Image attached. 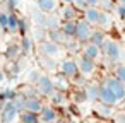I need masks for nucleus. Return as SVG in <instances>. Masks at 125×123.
I'll return each instance as SVG.
<instances>
[{
  "label": "nucleus",
  "instance_id": "obj_38",
  "mask_svg": "<svg viewBox=\"0 0 125 123\" xmlns=\"http://www.w3.org/2000/svg\"><path fill=\"white\" fill-rule=\"evenodd\" d=\"M2 94V97L5 99V101H12L16 96H17V91H12V89H5V91H2L0 92Z\"/></svg>",
  "mask_w": 125,
  "mask_h": 123
},
{
  "label": "nucleus",
  "instance_id": "obj_35",
  "mask_svg": "<svg viewBox=\"0 0 125 123\" xmlns=\"http://www.w3.org/2000/svg\"><path fill=\"white\" fill-rule=\"evenodd\" d=\"M40 77H41V72H40V70H31V72L28 74V85H34Z\"/></svg>",
  "mask_w": 125,
  "mask_h": 123
},
{
  "label": "nucleus",
  "instance_id": "obj_23",
  "mask_svg": "<svg viewBox=\"0 0 125 123\" xmlns=\"http://www.w3.org/2000/svg\"><path fill=\"white\" fill-rule=\"evenodd\" d=\"M104 39H106L104 31H101V29H93V34H91V38H89V43H91V45L101 48V45L104 43Z\"/></svg>",
  "mask_w": 125,
  "mask_h": 123
},
{
  "label": "nucleus",
  "instance_id": "obj_22",
  "mask_svg": "<svg viewBox=\"0 0 125 123\" xmlns=\"http://www.w3.org/2000/svg\"><path fill=\"white\" fill-rule=\"evenodd\" d=\"M19 55H21V48L17 43H10L7 48H5V58L9 62H16L19 60Z\"/></svg>",
  "mask_w": 125,
  "mask_h": 123
},
{
  "label": "nucleus",
  "instance_id": "obj_2",
  "mask_svg": "<svg viewBox=\"0 0 125 123\" xmlns=\"http://www.w3.org/2000/svg\"><path fill=\"white\" fill-rule=\"evenodd\" d=\"M38 53L57 60V58H60L63 55V46L62 45H57V43H53L50 39H45V41H40L38 43Z\"/></svg>",
  "mask_w": 125,
  "mask_h": 123
},
{
  "label": "nucleus",
  "instance_id": "obj_49",
  "mask_svg": "<svg viewBox=\"0 0 125 123\" xmlns=\"http://www.w3.org/2000/svg\"><path fill=\"white\" fill-rule=\"evenodd\" d=\"M65 123H77L75 120H65Z\"/></svg>",
  "mask_w": 125,
  "mask_h": 123
},
{
  "label": "nucleus",
  "instance_id": "obj_41",
  "mask_svg": "<svg viewBox=\"0 0 125 123\" xmlns=\"http://www.w3.org/2000/svg\"><path fill=\"white\" fill-rule=\"evenodd\" d=\"M115 12H116V16H118L120 19H123V21H125V5H120V4H116V7H115Z\"/></svg>",
  "mask_w": 125,
  "mask_h": 123
},
{
  "label": "nucleus",
  "instance_id": "obj_29",
  "mask_svg": "<svg viewBox=\"0 0 125 123\" xmlns=\"http://www.w3.org/2000/svg\"><path fill=\"white\" fill-rule=\"evenodd\" d=\"M19 72H21V65H19V60H16V62H9V63H7V68H5V75L9 74L10 77H17V75H19Z\"/></svg>",
  "mask_w": 125,
  "mask_h": 123
},
{
  "label": "nucleus",
  "instance_id": "obj_37",
  "mask_svg": "<svg viewBox=\"0 0 125 123\" xmlns=\"http://www.w3.org/2000/svg\"><path fill=\"white\" fill-rule=\"evenodd\" d=\"M29 31V24H28V21L26 19H19V26H17V33L19 34H22V36H26V33Z\"/></svg>",
  "mask_w": 125,
  "mask_h": 123
},
{
  "label": "nucleus",
  "instance_id": "obj_12",
  "mask_svg": "<svg viewBox=\"0 0 125 123\" xmlns=\"http://www.w3.org/2000/svg\"><path fill=\"white\" fill-rule=\"evenodd\" d=\"M43 108V101L40 96H29L26 97V103H24V111H29V113H34L38 114Z\"/></svg>",
  "mask_w": 125,
  "mask_h": 123
},
{
  "label": "nucleus",
  "instance_id": "obj_21",
  "mask_svg": "<svg viewBox=\"0 0 125 123\" xmlns=\"http://www.w3.org/2000/svg\"><path fill=\"white\" fill-rule=\"evenodd\" d=\"M46 39H50V41H53V43H57V45H65V36L62 34V31L60 29H48L46 31Z\"/></svg>",
  "mask_w": 125,
  "mask_h": 123
},
{
  "label": "nucleus",
  "instance_id": "obj_31",
  "mask_svg": "<svg viewBox=\"0 0 125 123\" xmlns=\"http://www.w3.org/2000/svg\"><path fill=\"white\" fill-rule=\"evenodd\" d=\"M24 103H26V96H22L21 92H17V96L12 99V104L17 108V111L21 113V111H24Z\"/></svg>",
  "mask_w": 125,
  "mask_h": 123
},
{
  "label": "nucleus",
  "instance_id": "obj_11",
  "mask_svg": "<svg viewBox=\"0 0 125 123\" xmlns=\"http://www.w3.org/2000/svg\"><path fill=\"white\" fill-rule=\"evenodd\" d=\"M98 101L99 103H103V104H106V106H111V108H115V106H118L120 104V101L106 89V87H99V96H98Z\"/></svg>",
  "mask_w": 125,
  "mask_h": 123
},
{
  "label": "nucleus",
  "instance_id": "obj_46",
  "mask_svg": "<svg viewBox=\"0 0 125 123\" xmlns=\"http://www.w3.org/2000/svg\"><path fill=\"white\" fill-rule=\"evenodd\" d=\"M5 103H7V101H5V99L2 97V94H0V111H2V109H4V106H5Z\"/></svg>",
  "mask_w": 125,
  "mask_h": 123
},
{
  "label": "nucleus",
  "instance_id": "obj_18",
  "mask_svg": "<svg viewBox=\"0 0 125 123\" xmlns=\"http://www.w3.org/2000/svg\"><path fill=\"white\" fill-rule=\"evenodd\" d=\"M58 29L62 31L65 39H74V36H75V21H63Z\"/></svg>",
  "mask_w": 125,
  "mask_h": 123
},
{
  "label": "nucleus",
  "instance_id": "obj_44",
  "mask_svg": "<svg viewBox=\"0 0 125 123\" xmlns=\"http://www.w3.org/2000/svg\"><path fill=\"white\" fill-rule=\"evenodd\" d=\"M5 77H7V75H5V70L0 67V84H4V82H5Z\"/></svg>",
  "mask_w": 125,
  "mask_h": 123
},
{
  "label": "nucleus",
  "instance_id": "obj_47",
  "mask_svg": "<svg viewBox=\"0 0 125 123\" xmlns=\"http://www.w3.org/2000/svg\"><path fill=\"white\" fill-rule=\"evenodd\" d=\"M58 2H62L63 5H72V2H74V0H58Z\"/></svg>",
  "mask_w": 125,
  "mask_h": 123
},
{
  "label": "nucleus",
  "instance_id": "obj_45",
  "mask_svg": "<svg viewBox=\"0 0 125 123\" xmlns=\"http://www.w3.org/2000/svg\"><path fill=\"white\" fill-rule=\"evenodd\" d=\"M86 2H87L89 7H98L99 5V0H86Z\"/></svg>",
  "mask_w": 125,
  "mask_h": 123
},
{
  "label": "nucleus",
  "instance_id": "obj_9",
  "mask_svg": "<svg viewBox=\"0 0 125 123\" xmlns=\"http://www.w3.org/2000/svg\"><path fill=\"white\" fill-rule=\"evenodd\" d=\"M19 116V111L17 108L12 104V101H7L4 109L0 111V120H2V123H14Z\"/></svg>",
  "mask_w": 125,
  "mask_h": 123
},
{
  "label": "nucleus",
  "instance_id": "obj_24",
  "mask_svg": "<svg viewBox=\"0 0 125 123\" xmlns=\"http://www.w3.org/2000/svg\"><path fill=\"white\" fill-rule=\"evenodd\" d=\"M96 26H99V29L101 31H104V29H110L111 28V14L110 12H99V19H98V24Z\"/></svg>",
  "mask_w": 125,
  "mask_h": 123
},
{
  "label": "nucleus",
  "instance_id": "obj_43",
  "mask_svg": "<svg viewBox=\"0 0 125 123\" xmlns=\"http://www.w3.org/2000/svg\"><path fill=\"white\" fill-rule=\"evenodd\" d=\"M7 5H9V9H16L17 7V0H7Z\"/></svg>",
  "mask_w": 125,
  "mask_h": 123
},
{
  "label": "nucleus",
  "instance_id": "obj_30",
  "mask_svg": "<svg viewBox=\"0 0 125 123\" xmlns=\"http://www.w3.org/2000/svg\"><path fill=\"white\" fill-rule=\"evenodd\" d=\"M81 43L74 38V39H67L65 41V45H63V48L67 50V51H75V53H81Z\"/></svg>",
  "mask_w": 125,
  "mask_h": 123
},
{
  "label": "nucleus",
  "instance_id": "obj_16",
  "mask_svg": "<svg viewBox=\"0 0 125 123\" xmlns=\"http://www.w3.org/2000/svg\"><path fill=\"white\" fill-rule=\"evenodd\" d=\"M99 9L98 7H87L86 10H82V19L91 24V26H96L98 24V19H99Z\"/></svg>",
  "mask_w": 125,
  "mask_h": 123
},
{
  "label": "nucleus",
  "instance_id": "obj_40",
  "mask_svg": "<svg viewBox=\"0 0 125 123\" xmlns=\"http://www.w3.org/2000/svg\"><path fill=\"white\" fill-rule=\"evenodd\" d=\"M7 21H9V12H0V28L4 31L7 29Z\"/></svg>",
  "mask_w": 125,
  "mask_h": 123
},
{
  "label": "nucleus",
  "instance_id": "obj_48",
  "mask_svg": "<svg viewBox=\"0 0 125 123\" xmlns=\"http://www.w3.org/2000/svg\"><path fill=\"white\" fill-rule=\"evenodd\" d=\"M116 4H120V5H125V0H115Z\"/></svg>",
  "mask_w": 125,
  "mask_h": 123
},
{
  "label": "nucleus",
  "instance_id": "obj_33",
  "mask_svg": "<svg viewBox=\"0 0 125 123\" xmlns=\"http://www.w3.org/2000/svg\"><path fill=\"white\" fill-rule=\"evenodd\" d=\"M113 77H115V79H118L122 84H125V63H123V65H116V67H115Z\"/></svg>",
  "mask_w": 125,
  "mask_h": 123
},
{
  "label": "nucleus",
  "instance_id": "obj_32",
  "mask_svg": "<svg viewBox=\"0 0 125 123\" xmlns=\"http://www.w3.org/2000/svg\"><path fill=\"white\" fill-rule=\"evenodd\" d=\"M72 99H74V103H77V104L87 103V97H86V92H84V89L74 91V94H72Z\"/></svg>",
  "mask_w": 125,
  "mask_h": 123
},
{
  "label": "nucleus",
  "instance_id": "obj_17",
  "mask_svg": "<svg viewBox=\"0 0 125 123\" xmlns=\"http://www.w3.org/2000/svg\"><path fill=\"white\" fill-rule=\"evenodd\" d=\"M38 63L41 68H45L46 72H55L58 70V62L50 58V57H45V55H38Z\"/></svg>",
  "mask_w": 125,
  "mask_h": 123
},
{
  "label": "nucleus",
  "instance_id": "obj_28",
  "mask_svg": "<svg viewBox=\"0 0 125 123\" xmlns=\"http://www.w3.org/2000/svg\"><path fill=\"white\" fill-rule=\"evenodd\" d=\"M17 26H19V17L14 12H9V21H7V33H17Z\"/></svg>",
  "mask_w": 125,
  "mask_h": 123
},
{
  "label": "nucleus",
  "instance_id": "obj_15",
  "mask_svg": "<svg viewBox=\"0 0 125 123\" xmlns=\"http://www.w3.org/2000/svg\"><path fill=\"white\" fill-rule=\"evenodd\" d=\"M77 14L79 10H75L74 5H62V9H58V17L62 21H77Z\"/></svg>",
  "mask_w": 125,
  "mask_h": 123
},
{
  "label": "nucleus",
  "instance_id": "obj_13",
  "mask_svg": "<svg viewBox=\"0 0 125 123\" xmlns=\"http://www.w3.org/2000/svg\"><path fill=\"white\" fill-rule=\"evenodd\" d=\"M36 5H38L40 12H43V14H53V12L58 10L60 2H58V0H36Z\"/></svg>",
  "mask_w": 125,
  "mask_h": 123
},
{
  "label": "nucleus",
  "instance_id": "obj_4",
  "mask_svg": "<svg viewBox=\"0 0 125 123\" xmlns=\"http://www.w3.org/2000/svg\"><path fill=\"white\" fill-rule=\"evenodd\" d=\"M58 68H60V74L69 80H75L79 77V68H77L75 58H63L60 62Z\"/></svg>",
  "mask_w": 125,
  "mask_h": 123
},
{
  "label": "nucleus",
  "instance_id": "obj_34",
  "mask_svg": "<svg viewBox=\"0 0 125 123\" xmlns=\"http://www.w3.org/2000/svg\"><path fill=\"white\" fill-rule=\"evenodd\" d=\"M98 9L103 12H110L111 9H115V0H99Z\"/></svg>",
  "mask_w": 125,
  "mask_h": 123
},
{
  "label": "nucleus",
  "instance_id": "obj_50",
  "mask_svg": "<svg viewBox=\"0 0 125 123\" xmlns=\"http://www.w3.org/2000/svg\"><path fill=\"white\" fill-rule=\"evenodd\" d=\"M55 123H65V120H62V118H58V120H57Z\"/></svg>",
  "mask_w": 125,
  "mask_h": 123
},
{
  "label": "nucleus",
  "instance_id": "obj_19",
  "mask_svg": "<svg viewBox=\"0 0 125 123\" xmlns=\"http://www.w3.org/2000/svg\"><path fill=\"white\" fill-rule=\"evenodd\" d=\"M99 87H101V84H98V82H89V84L86 85L84 92H86L87 101H98V96H99Z\"/></svg>",
  "mask_w": 125,
  "mask_h": 123
},
{
  "label": "nucleus",
  "instance_id": "obj_25",
  "mask_svg": "<svg viewBox=\"0 0 125 123\" xmlns=\"http://www.w3.org/2000/svg\"><path fill=\"white\" fill-rule=\"evenodd\" d=\"M50 99H52V106H53V108H57V106H65V104H67V94H65V92L55 91V92L50 96Z\"/></svg>",
  "mask_w": 125,
  "mask_h": 123
},
{
  "label": "nucleus",
  "instance_id": "obj_10",
  "mask_svg": "<svg viewBox=\"0 0 125 123\" xmlns=\"http://www.w3.org/2000/svg\"><path fill=\"white\" fill-rule=\"evenodd\" d=\"M81 55L86 57V58H89V60H93L94 63L103 57V55H101V48L91 45L89 41H87V43H82V46H81Z\"/></svg>",
  "mask_w": 125,
  "mask_h": 123
},
{
  "label": "nucleus",
  "instance_id": "obj_7",
  "mask_svg": "<svg viewBox=\"0 0 125 123\" xmlns=\"http://www.w3.org/2000/svg\"><path fill=\"white\" fill-rule=\"evenodd\" d=\"M75 63H77V68H79V75H82V77H86V79L91 77V75L96 72V63H94L93 60L82 57V55H79V57L75 58Z\"/></svg>",
  "mask_w": 125,
  "mask_h": 123
},
{
  "label": "nucleus",
  "instance_id": "obj_3",
  "mask_svg": "<svg viewBox=\"0 0 125 123\" xmlns=\"http://www.w3.org/2000/svg\"><path fill=\"white\" fill-rule=\"evenodd\" d=\"M103 87H106L120 103H123V99H125V84H122L118 79H115L113 75H108L104 80H103V84H101Z\"/></svg>",
  "mask_w": 125,
  "mask_h": 123
},
{
  "label": "nucleus",
  "instance_id": "obj_36",
  "mask_svg": "<svg viewBox=\"0 0 125 123\" xmlns=\"http://www.w3.org/2000/svg\"><path fill=\"white\" fill-rule=\"evenodd\" d=\"M34 39H36V41H45V39H46V29L36 26V28H34Z\"/></svg>",
  "mask_w": 125,
  "mask_h": 123
},
{
  "label": "nucleus",
  "instance_id": "obj_20",
  "mask_svg": "<svg viewBox=\"0 0 125 123\" xmlns=\"http://www.w3.org/2000/svg\"><path fill=\"white\" fill-rule=\"evenodd\" d=\"M53 80V85H55V91H58V92H67L69 89H70V82H69V79H65L62 74H58L55 79H52Z\"/></svg>",
  "mask_w": 125,
  "mask_h": 123
},
{
  "label": "nucleus",
  "instance_id": "obj_14",
  "mask_svg": "<svg viewBox=\"0 0 125 123\" xmlns=\"http://www.w3.org/2000/svg\"><path fill=\"white\" fill-rule=\"evenodd\" d=\"M94 114L99 116L101 120H108V118H113L115 109H113L111 106H106V104H103V103L98 101V103L94 104Z\"/></svg>",
  "mask_w": 125,
  "mask_h": 123
},
{
  "label": "nucleus",
  "instance_id": "obj_51",
  "mask_svg": "<svg viewBox=\"0 0 125 123\" xmlns=\"http://www.w3.org/2000/svg\"><path fill=\"white\" fill-rule=\"evenodd\" d=\"M40 123H41V121H40Z\"/></svg>",
  "mask_w": 125,
  "mask_h": 123
},
{
  "label": "nucleus",
  "instance_id": "obj_39",
  "mask_svg": "<svg viewBox=\"0 0 125 123\" xmlns=\"http://www.w3.org/2000/svg\"><path fill=\"white\" fill-rule=\"evenodd\" d=\"M72 5H74V9H75V10H86V9L89 7L86 0H74Z\"/></svg>",
  "mask_w": 125,
  "mask_h": 123
},
{
  "label": "nucleus",
  "instance_id": "obj_5",
  "mask_svg": "<svg viewBox=\"0 0 125 123\" xmlns=\"http://www.w3.org/2000/svg\"><path fill=\"white\" fill-rule=\"evenodd\" d=\"M34 87H36V92L40 94V96H52L53 92H55V85H53V80H52V77L48 75V74H41V77L38 79V82L34 84Z\"/></svg>",
  "mask_w": 125,
  "mask_h": 123
},
{
  "label": "nucleus",
  "instance_id": "obj_26",
  "mask_svg": "<svg viewBox=\"0 0 125 123\" xmlns=\"http://www.w3.org/2000/svg\"><path fill=\"white\" fill-rule=\"evenodd\" d=\"M19 48H21V55H29V53L33 51V48H34V43H33L31 38L22 36V39H21V43H19Z\"/></svg>",
  "mask_w": 125,
  "mask_h": 123
},
{
  "label": "nucleus",
  "instance_id": "obj_1",
  "mask_svg": "<svg viewBox=\"0 0 125 123\" xmlns=\"http://www.w3.org/2000/svg\"><path fill=\"white\" fill-rule=\"evenodd\" d=\"M101 55L108 58V62L111 63H118L120 58H122V51H120V45L116 39H111V38H106L104 43L101 45Z\"/></svg>",
  "mask_w": 125,
  "mask_h": 123
},
{
  "label": "nucleus",
  "instance_id": "obj_8",
  "mask_svg": "<svg viewBox=\"0 0 125 123\" xmlns=\"http://www.w3.org/2000/svg\"><path fill=\"white\" fill-rule=\"evenodd\" d=\"M38 118H40L41 123H55V121L60 118V114H58L57 108H53L52 104H48V106L43 104L41 111L38 113Z\"/></svg>",
  "mask_w": 125,
  "mask_h": 123
},
{
  "label": "nucleus",
  "instance_id": "obj_6",
  "mask_svg": "<svg viewBox=\"0 0 125 123\" xmlns=\"http://www.w3.org/2000/svg\"><path fill=\"white\" fill-rule=\"evenodd\" d=\"M91 34H93V26L87 24L84 19H77L75 21V36L74 38L82 45V43H87L89 41Z\"/></svg>",
  "mask_w": 125,
  "mask_h": 123
},
{
  "label": "nucleus",
  "instance_id": "obj_42",
  "mask_svg": "<svg viewBox=\"0 0 125 123\" xmlns=\"http://www.w3.org/2000/svg\"><path fill=\"white\" fill-rule=\"evenodd\" d=\"M113 118H115V123H125V111H122V113H115Z\"/></svg>",
  "mask_w": 125,
  "mask_h": 123
},
{
  "label": "nucleus",
  "instance_id": "obj_27",
  "mask_svg": "<svg viewBox=\"0 0 125 123\" xmlns=\"http://www.w3.org/2000/svg\"><path fill=\"white\" fill-rule=\"evenodd\" d=\"M17 118H19V121H21V123H40L38 114L29 113V111H21Z\"/></svg>",
  "mask_w": 125,
  "mask_h": 123
}]
</instances>
